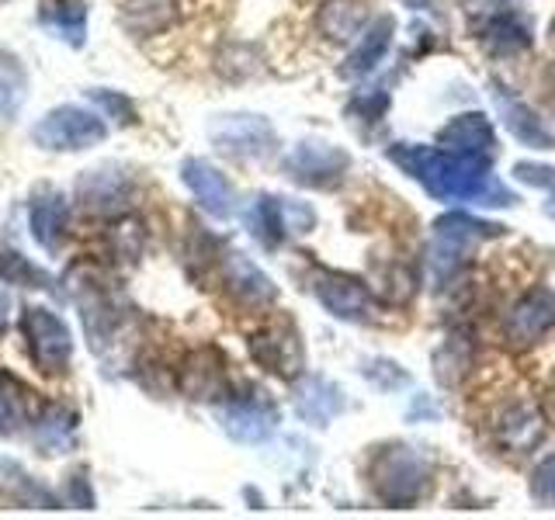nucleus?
<instances>
[{"mask_svg": "<svg viewBox=\"0 0 555 520\" xmlns=\"http://www.w3.org/2000/svg\"><path fill=\"white\" fill-rule=\"evenodd\" d=\"M181 181L184 187L195 195V202L205 208L208 216L216 219H230L236 212V191L225 181V173L219 167H212L208 160H198V156H188L181 164Z\"/></svg>", "mask_w": 555, "mask_h": 520, "instance_id": "f8f14e48", "label": "nucleus"}, {"mask_svg": "<svg viewBox=\"0 0 555 520\" xmlns=\"http://www.w3.org/2000/svg\"><path fill=\"white\" fill-rule=\"evenodd\" d=\"M493 98H496V108H500L503 126H507L511 135H517L520 143L538 146V150H555V135L542 126V118H538L525 101H517L503 91H496Z\"/></svg>", "mask_w": 555, "mask_h": 520, "instance_id": "6ab92c4d", "label": "nucleus"}, {"mask_svg": "<svg viewBox=\"0 0 555 520\" xmlns=\"http://www.w3.org/2000/svg\"><path fill=\"white\" fill-rule=\"evenodd\" d=\"M514 178L525 181L531 187H545L555 191V167H542V164H517L514 167Z\"/></svg>", "mask_w": 555, "mask_h": 520, "instance_id": "72a5a7b5", "label": "nucleus"}, {"mask_svg": "<svg viewBox=\"0 0 555 520\" xmlns=\"http://www.w3.org/2000/svg\"><path fill=\"white\" fill-rule=\"evenodd\" d=\"M552 326H555V291L534 288L511 309L507 323H503V337L514 347H531L534 340H542Z\"/></svg>", "mask_w": 555, "mask_h": 520, "instance_id": "ddd939ff", "label": "nucleus"}, {"mask_svg": "<svg viewBox=\"0 0 555 520\" xmlns=\"http://www.w3.org/2000/svg\"><path fill=\"white\" fill-rule=\"evenodd\" d=\"M222 430L230 433L233 441L243 444H260L271 438V430L278 424V410L264 399V392H254V395H230L225 406L219 413Z\"/></svg>", "mask_w": 555, "mask_h": 520, "instance_id": "9b49d317", "label": "nucleus"}, {"mask_svg": "<svg viewBox=\"0 0 555 520\" xmlns=\"http://www.w3.org/2000/svg\"><path fill=\"white\" fill-rule=\"evenodd\" d=\"M545 212H548V216H552V219H555V198H552V202H548V205H545Z\"/></svg>", "mask_w": 555, "mask_h": 520, "instance_id": "58836bf2", "label": "nucleus"}, {"mask_svg": "<svg viewBox=\"0 0 555 520\" xmlns=\"http://www.w3.org/2000/svg\"><path fill=\"white\" fill-rule=\"evenodd\" d=\"M8 316H11V299L0 291V337H4V329H8Z\"/></svg>", "mask_w": 555, "mask_h": 520, "instance_id": "e433bc0d", "label": "nucleus"}, {"mask_svg": "<svg viewBox=\"0 0 555 520\" xmlns=\"http://www.w3.org/2000/svg\"><path fill=\"white\" fill-rule=\"evenodd\" d=\"M347 167H351V156L347 150L323 143V139H306V143L295 146L285 156V173L302 187H317V191H330L344 181Z\"/></svg>", "mask_w": 555, "mask_h": 520, "instance_id": "0eeeda50", "label": "nucleus"}, {"mask_svg": "<svg viewBox=\"0 0 555 520\" xmlns=\"http://www.w3.org/2000/svg\"><path fill=\"white\" fill-rule=\"evenodd\" d=\"M386 156H389V164H396L410 181H416L438 202L517 205V195L493 178L490 156H482V153H459L448 146H421V143H392Z\"/></svg>", "mask_w": 555, "mask_h": 520, "instance_id": "f257e3e1", "label": "nucleus"}, {"mask_svg": "<svg viewBox=\"0 0 555 520\" xmlns=\"http://www.w3.org/2000/svg\"><path fill=\"white\" fill-rule=\"evenodd\" d=\"M22 334L28 340V358L42 375H63L74 358V337L66 323L46 306H25Z\"/></svg>", "mask_w": 555, "mask_h": 520, "instance_id": "39448f33", "label": "nucleus"}, {"mask_svg": "<svg viewBox=\"0 0 555 520\" xmlns=\"http://www.w3.org/2000/svg\"><path fill=\"white\" fill-rule=\"evenodd\" d=\"M278 212H282L285 239H299V236H306L312 230V225H317V212H312V205H306L299 198H278Z\"/></svg>", "mask_w": 555, "mask_h": 520, "instance_id": "c85d7f7f", "label": "nucleus"}, {"mask_svg": "<svg viewBox=\"0 0 555 520\" xmlns=\"http://www.w3.org/2000/svg\"><path fill=\"white\" fill-rule=\"evenodd\" d=\"M364 378H372L378 389H396V386H406L410 375L399 368L396 361H372V364H364Z\"/></svg>", "mask_w": 555, "mask_h": 520, "instance_id": "2f4dec72", "label": "nucleus"}, {"mask_svg": "<svg viewBox=\"0 0 555 520\" xmlns=\"http://www.w3.org/2000/svg\"><path fill=\"white\" fill-rule=\"evenodd\" d=\"M312 295L330 316L347 320V323H369L375 316V299L358 277L330 271V268H312Z\"/></svg>", "mask_w": 555, "mask_h": 520, "instance_id": "1a4fd4ad", "label": "nucleus"}, {"mask_svg": "<svg viewBox=\"0 0 555 520\" xmlns=\"http://www.w3.org/2000/svg\"><path fill=\"white\" fill-rule=\"evenodd\" d=\"M69 503H74V507L94 510V493H91V485H87V476L83 472H77L74 479H69Z\"/></svg>", "mask_w": 555, "mask_h": 520, "instance_id": "f704fd0d", "label": "nucleus"}, {"mask_svg": "<svg viewBox=\"0 0 555 520\" xmlns=\"http://www.w3.org/2000/svg\"><path fill=\"white\" fill-rule=\"evenodd\" d=\"M317 28L330 42H351L369 28V0H323Z\"/></svg>", "mask_w": 555, "mask_h": 520, "instance_id": "dca6fc26", "label": "nucleus"}, {"mask_svg": "<svg viewBox=\"0 0 555 520\" xmlns=\"http://www.w3.org/2000/svg\"><path fill=\"white\" fill-rule=\"evenodd\" d=\"M108 126L77 104H60L31 126V143L46 153H80L104 143Z\"/></svg>", "mask_w": 555, "mask_h": 520, "instance_id": "7ed1b4c3", "label": "nucleus"}, {"mask_svg": "<svg viewBox=\"0 0 555 520\" xmlns=\"http://www.w3.org/2000/svg\"><path fill=\"white\" fill-rule=\"evenodd\" d=\"M250 354L264 372L278 375V378H299L306 368V351H302V340L295 334L292 326L285 323H271L264 329H257L250 337Z\"/></svg>", "mask_w": 555, "mask_h": 520, "instance_id": "9d476101", "label": "nucleus"}, {"mask_svg": "<svg viewBox=\"0 0 555 520\" xmlns=\"http://www.w3.org/2000/svg\"><path fill=\"white\" fill-rule=\"evenodd\" d=\"M66 225H69V205L60 191H42V195L28 205V230L46 253H56L63 247Z\"/></svg>", "mask_w": 555, "mask_h": 520, "instance_id": "4468645a", "label": "nucleus"}, {"mask_svg": "<svg viewBox=\"0 0 555 520\" xmlns=\"http://www.w3.org/2000/svg\"><path fill=\"white\" fill-rule=\"evenodd\" d=\"M392 35H396V22H392V17H389V14L375 17V22L361 31V39H358V46L351 49V56L344 60L340 77H344V80L369 77L372 69L382 63V56H386V52H389Z\"/></svg>", "mask_w": 555, "mask_h": 520, "instance_id": "2eb2a0df", "label": "nucleus"}, {"mask_svg": "<svg viewBox=\"0 0 555 520\" xmlns=\"http://www.w3.org/2000/svg\"><path fill=\"white\" fill-rule=\"evenodd\" d=\"M80 198L91 208H115V202L129 198V184L108 170H91L87 178H80Z\"/></svg>", "mask_w": 555, "mask_h": 520, "instance_id": "a878e982", "label": "nucleus"}, {"mask_svg": "<svg viewBox=\"0 0 555 520\" xmlns=\"http://www.w3.org/2000/svg\"><path fill=\"white\" fill-rule=\"evenodd\" d=\"M250 230L254 236L264 243V247H278L285 239L282 233V212H278V198L274 195H260L250 208Z\"/></svg>", "mask_w": 555, "mask_h": 520, "instance_id": "bb28decb", "label": "nucleus"}, {"mask_svg": "<svg viewBox=\"0 0 555 520\" xmlns=\"http://www.w3.org/2000/svg\"><path fill=\"white\" fill-rule=\"evenodd\" d=\"M14 420H17V413L11 406V395H4V389H0V433H4V438L14 430Z\"/></svg>", "mask_w": 555, "mask_h": 520, "instance_id": "c9c22d12", "label": "nucleus"}, {"mask_svg": "<svg viewBox=\"0 0 555 520\" xmlns=\"http://www.w3.org/2000/svg\"><path fill=\"white\" fill-rule=\"evenodd\" d=\"M121 22L132 35H160L173 25V0H126Z\"/></svg>", "mask_w": 555, "mask_h": 520, "instance_id": "393cba45", "label": "nucleus"}, {"mask_svg": "<svg viewBox=\"0 0 555 520\" xmlns=\"http://www.w3.org/2000/svg\"><path fill=\"white\" fill-rule=\"evenodd\" d=\"M216 150L236 160H264L274 153L278 135L264 115H222L208 126Z\"/></svg>", "mask_w": 555, "mask_h": 520, "instance_id": "6e6552de", "label": "nucleus"}, {"mask_svg": "<svg viewBox=\"0 0 555 520\" xmlns=\"http://www.w3.org/2000/svg\"><path fill=\"white\" fill-rule=\"evenodd\" d=\"M531 496L542 503V507H552L555 510V455L545 458L542 465L534 468V476H531Z\"/></svg>", "mask_w": 555, "mask_h": 520, "instance_id": "7c9ffc66", "label": "nucleus"}, {"mask_svg": "<svg viewBox=\"0 0 555 520\" xmlns=\"http://www.w3.org/2000/svg\"><path fill=\"white\" fill-rule=\"evenodd\" d=\"M389 108V94H386V87H372L369 94H358L351 101V112L361 115V118H369V121H378L382 115H386Z\"/></svg>", "mask_w": 555, "mask_h": 520, "instance_id": "473e14b6", "label": "nucleus"}, {"mask_svg": "<svg viewBox=\"0 0 555 520\" xmlns=\"http://www.w3.org/2000/svg\"><path fill=\"white\" fill-rule=\"evenodd\" d=\"M369 479L386 507H413L430 485V461L410 444H389L375 451Z\"/></svg>", "mask_w": 555, "mask_h": 520, "instance_id": "f03ea898", "label": "nucleus"}, {"mask_svg": "<svg viewBox=\"0 0 555 520\" xmlns=\"http://www.w3.org/2000/svg\"><path fill=\"white\" fill-rule=\"evenodd\" d=\"M42 25L52 31V39L80 49L87 42V0H46Z\"/></svg>", "mask_w": 555, "mask_h": 520, "instance_id": "aec40b11", "label": "nucleus"}, {"mask_svg": "<svg viewBox=\"0 0 555 520\" xmlns=\"http://www.w3.org/2000/svg\"><path fill=\"white\" fill-rule=\"evenodd\" d=\"M28 98V74L14 52L0 49V118L14 121Z\"/></svg>", "mask_w": 555, "mask_h": 520, "instance_id": "b1692460", "label": "nucleus"}, {"mask_svg": "<svg viewBox=\"0 0 555 520\" xmlns=\"http://www.w3.org/2000/svg\"><path fill=\"white\" fill-rule=\"evenodd\" d=\"M295 403H299V413L306 420H312L317 427H326L344 410V392L326 378H309L299 389V399H295Z\"/></svg>", "mask_w": 555, "mask_h": 520, "instance_id": "5701e85b", "label": "nucleus"}, {"mask_svg": "<svg viewBox=\"0 0 555 520\" xmlns=\"http://www.w3.org/2000/svg\"><path fill=\"white\" fill-rule=\"evenodd\" d=\"M496 433H500V444H507L514 451H528L531 444L542 441L545 420L538 416L534 406L514 403V406H503L500 410V416H496Z\"/></svg>", "mask_w": 555, "mask_h": 520, "instance_id": "412c9836", "label": "nucleus"}, {"mask_svg": "<svg viewBox=\"0 0 555 520\" xmlns=\"http://www.w3.org/2000/svg\"><path fill=\"white\" fill-rule=\"evenodd\" d=\"M74 438L77 416L63 406H49L42 416H35V444H39L42 455H63L66 447H74Z\"/></svg>", "mask_w": 555, "mask_h": 520, "instance_id": "4be33fe9", "label": "nucleus"}, {"mask_svg": "<svg viewBox=\"0 0 555 520\" xmlns=\"http://www.w3.org/2000/svg\"><path fill=\"white\" fill-rule=\"evenodd\" d=\"M225 285H230V291L247 306H268L278 299V288L271 277L257 264H250L243 253H225Z\"/></svg>", "mask_w": 555, "mask_h": 520, "instance_id": "f3484780", "label": "nucleus"}, {"mask_svg": "<svg viewBox=\"0 0 555 520\" xmlns=\"http://www.w3.org/2000/svg\"><path fill=\"white\" fill-rule=\"evenodd\" d=\"M410 8H427V0H406Z\"/></svg>", "mask_w": 555, "mask_h": 520, "instance_id": "4c0bfd02", "label": "nucleus"}, {"mask_svg": "<svg viewBox=\"0 0 555 520\" xmlns=\"http://www.w3.org/2000/svg\"><path fill=\"white\" fill-rule=\"evenodd\" d=\"M0 277L11 285H31V288H52L49 282V274L39 271L35 264H28V260L22 253H14V250H4L0 253Z\"/></svg>", "mask_w": 555, "mask_h": 520, "instance_id": "cd10ccee", "label": "nucleus"}, {"mask_svg": "<svg viewBox=\"0 0 555 520\" xmlns=\"http://www.w3.org/2000/svg\"><path fill=\"white\" fill-rule=\"evenodd\" d=\"M438 143L448 150H459V153L490 156V150L496 146V135H493L490 118H486L482 112H465V115L451 118L448 126L438 132Z\"/></svg>", "mask_w": 555, "mask_h": 520, "instance_id": "a211bd4d", "label": "nucleus"}, {"mask_svg": "<svg viewBox=\"0 0 555 520\" xmlns=\"http://www.w3.org/2000/svg\"><path fill=\"white\" fill-rule=\"evenodd\" d=\"M87 98H91L104 115H112L118 126H132V121H135V104L121 91H108V87H91Z\"/></svg>", "mask_w": 555, "mask_h": 520, "instance_id": "c756f323", "label": "nucleus"}, {"mask_svg": "<svg viewBox=\"0 0 555 520\" xmlns=\"http://www.w3.org/2000/svg\"><path fill=\"white\" fill-rule=\"evenodd\" d=\"M468 14H473L476 39L490 52H500V56L525 52L534 42L531 25L525 22V14L517 11L514 0H473Z\"/></svg>", "mask_w": 555, "mask_h": 520, "instance_id": "423d86ee", "label": "nucleus"}, {"mask_svg": "<svg viewBox=\"0 0 555 520\" xmlns=\"http://www.w3.org/2000/svg\"><path fill=\"white\" fill-rule=\"evenodd\" d=\"M500 233H503V225L465 216V212L441 216L434 222V239H430V257H427L434 282H448V277L455 274V268L462 264V253L468 247H476L482 239H493Z\"/></svg>", "mask_w": 555, "mask_h": 520, "instance_id": "20e7f679", "label": "nucleus"}]
</instances>
